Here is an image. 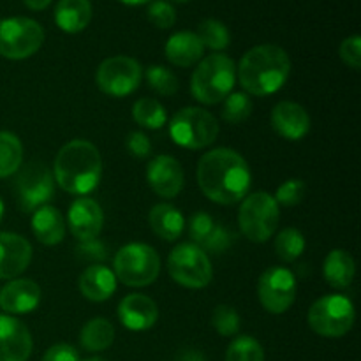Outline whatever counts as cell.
Instances as JSON below:
<instances>
[{"mask_svg":"<svg viewBox=\"0 0 361 361\" xmlns=\"http://www.w3.org/2000/svg\"><path fill=\"white\" fill-rule=\"evenodd\" d=\"M250 168L245 159L231 148H215L197 164V183L210 201L235 204L250 189Z\"/></svg>","mask_w":361,"mask_h":361,"instance_id":"cell-1","label":"cell"},{"mask_svg":"<svg viewBox=\"0 0 361 361\" xmlns=\"http://www.w3.org/2000/svg\"><path fill=\"white\" fill-rule=\"evenodd\" d=\"M291 74L289 55L275 44H259L243 55L236 69L240 85L247 95H271L281 90Z\"/></svg>","mask_w":361,"mask_h":361,"instance_id":"cell-2","label":"cell"},{"mask_svg":"<svg viewBox=\"0 0 361 361\" xmlns=\"http://www.w3.org/2000/svg\"><path fill=\"white\" fill-rule=\"evenodd\" d=\"M55 182L66 192L83 196L99 185L102 159L97 147L87 140H73L60 148L53 164Z\"/></svg>","mask_w":361,"mask_h":361,"instance_id":"cell-3","label":"cell"},{"mask_svg":"<svg viewBox=\"0 0 361 361\" xmlns=\"http://www.w3.org/2000/svg\"><path fill=\"white\" fill-rule=\"evenodd\" d=\"M236 66L228 55L214 53L201 59L190 78V92L203 104H219L233 92Z\"/></svg>","mask_w":361,"mask_h":361,"instance_id":"cell-4","label":"cell"},{"mask_svg":"<svg viewBox=\"0 0 361 361\" xmlns=\"http://www.w3.org/2000/svg\"><path fill=\"white\" fill-rule=\"evenodd\" d=\"M115 277L130 288H145L157 281L161 257L147 243H127L115 256Z\"/></svg>","mask_w":361,"mask_h":361,"instance_id":"cell-5","label":"cell"},{"mask_svg":"<svg viewBox=\"0 0 361 361\" xmlns=\"http://www.w3.org/2000/svg\"><path fill=\"white\" fill-rule=\"evenodd\" d=\"M169 136L178 147L201 150L219 136V122L203 108H183L169 122Z\"/></svg>","mask_w":361,"mask_h":361,"instance_id":"cell-6","label":"cell"},{"mask_svg":"<svg viewBox=\"0 0 361 361\" xmlns=\"http://www.w3.org/2000/svg\"><path fill=\"white\" fill-rule=\"evenodd\" d=\"M279 219H281V212L271 194L254 192L243 197L238 212V224L250 242L263 243L271 238L277 231Z\"/></svg>","mask_w":361,"mask_h":361,"instance_id":"cell-7","label":"cell"},{"mask_svg":"<svg viewBox=\"0 0 361 361\" xmlns=\"http://www.w3.org/2000/svg\"><path fill=\"white\" fill-rule=\"evenodd\" d=\"M309 324L321 337H344L355 324L353 302L342 295H326L316 300L309 309Z\"/></svg>","mask_w":361,"mask_h":361,"instance_id":"cell-8","label":"cell"},{"mask_svg":"<svg viewBox=\"0 0 361 361\" xmlns=\"http://www.w3.org/2000/svg\"><path fill=\"white\" fill-rule=\"evenodd\" d=\"M168 270L176 284L189 289H201L214 277L207 252L196 243H180L169 252Z\"/></svg>","mask_w":361,"mask_h":361,"instance_id":"cell-9","label":"cell"},{"mask_svg":"<svg viewBox=\"0 0 361 361\" xmlns=\"http://www.w3.org/2000/svg\"><path fill=\"white\" fill-rule=\"evenodd\" d=\"M44 30L32 18L14 16L0 21V55L9 60H23L39 51Z\"/></svg>","mask_w":361,"mask_h":361,"instance_id":"cell-10","label":"cell"},{"mask_svg":"<svg viewBox=\"0 0 361 361\" xmlns=\"http://www.w3.org/2000/svg\"><path fill=\"white\" fill-rule=\"evenodd\" d=\"M143 71L140 62L133 56H109L99 66L95 80L99 88L109 97H126L130 95L141 83Z\"/></svg>","mask_w":361,"mask_h":361,"instance_id":"cell-11","label":"cell"},{"mask_svg":"<svg viewBox=\"0 0 361 361\" xmlns=\"http://www.w3.org/2000/svg\"><path fill=\"white\" fill-rule=\"evenodd\" d=\"M257 296L263 309H267L270 314L288 312L296 298L295 275L288 268H268L257 282Z\"/></svg>","mask_w":361,"mask_h":361,"instance_id":"cell-12","label":"cell"},{"mask_svg":"<svg viewBox=\"0 0 361 361\" xmlns=\"http://www.w3.org/2000/svg\"><path fill=\"white\" fill-rule=\"evenodd\" d=\"M55 194V178L42 162H30L16 178L18 203L23 212L44 207Z\"/></svg>","mask_w":361,"mask_h":361,"instance_id":"cell-13","label":"cell"},{"mask_svg":"<svg viewBox=\"0 0 361 361\" xmlns=\"http://www.w3.org/2000/svg\"><path fill=\"white\" fill-rule=\"evenodd\" d=\"M148 185L152 187L157 196L173 200L178 196L183 189V176L182 164L171 155H157L150 161L147 169Z\"/></svg>","mask_w":361,"mask_h":361,"instance_id":"cell-14","label":"cell"},{"mask_svg":"<svg viewBox=\"0 0 361 361\" xmlns=\"http://www.w3.org/2000/svg\"><path fill=\"white\" fill-rule=\"evenodd\" d=\"M67 224L74 238L80 242L95 240L101 235L102 226H104V214H102L101 204L92 197H78L69 208Z\"/></svg>","mask_w":361,"mask_h":361,"instance_id":"cell-15","label":"cell"},{"mask_svg":"<svg viewBox=\"0 0 361 361\" xmlns=\"http://www.w3.org/2000/svg\"><path fill=\"white\" fill-rule=\"evenodd\" d=\"M32 355V335L20 319L0 316V361H27Z\"/></svg>","mask_w":361,"mask_h":361,"instance_id":"cell-16","label":"cell"},{"mask_svg":"<svg viewBox=\"0 0 361 361\" xmlns=\"http://www.w3.org/2000/svg\"><path fill=\"white\" fill-rule=\"evenodd\" d=\"M32 261V245L16 233L0 231V279H14L23 274Z\"/></svg>","mask_w":361,"mask_h":361,"instance_id":"cell-17","label":"cell"},{"mask_svg":"<svg viewBox=\"0 0 361 361\" xmlns=\"http://www.w3.org/2000/svg\"><path fill=\"white\" fill-rule=\"evenodd\" d=\"M271 127L281 137L298 141L310 130V116L298 102L282 101L271 111Z\"/></svg>","mask_w":361,"mask_h":361,"instance_id":"cell-18","label":"cell"},{"mask_svg":"<svg viewBox=\"0 0 361 361\" xmlns=\"http://www.w3.org/2000/svg\"><path fill=\"white\" fill-rule=\"evenodd\" d=\"M118 319L130 331L150 330L159 319L157 303L140 293L127 295L118 305Z\"/></svg>","mask_w":361,"mask_h":361,"instance_id":"cell-19","label":"cell"},{"mask_svg":"<svg viewBox=\"0 0 361 361\" xmlns=\"http://www.w3.org/2000/svg\"><path fill=\"white\" fill-rule=\"evenodd\" d=\"M41 302V288L30 279H16L0 289V309L9 314H28Z\"/></svg>","mask_w":361,"mask_h":361,"instance_id":"cell-20","label":"cell"},{"mask_svg":"<svg viewBox=\"0 0 361 361\" xmlns=\"http://www.w3.org/2000/svg\"><path fill=\"white\" fill-rule=\"evenodd\" d=\"M80 291L90 302H106L116 291V277L104 264H92L81 274Z\"/></svg>","mask_w":361,"mask_h":361,"instance_id":"cell-21","label":"cell"},{"mask_svg":"<svg viewBox=\"0 0 361 361\" xmlns=\"http://www.w3.org/2000/svg\"><path fill=\"white\" fill-rule=\"evenodd\" d=\"M166 59L178 67H190L203 59L204 46L194 32L182 30L173 34L166 42Z\"/></svg>","mask_w":361,"mask_h":361,"instance_id":"cell-22","label":"cell"},{"mask_svg":"<svg viewBox=\"0 0 361 361\" xmlns=\"http://www.w3.org/2000/svg\"><path fill=\"white\" fill-rule=\"evenodd\" d=\"M32 231H34L35 238L44 245H56L66 236L63 215L49 204L37 208L32 215Z\"/></svg>","mask_w":361,"mask_h":361,"instance_id":"cell-23","label":"cell"},{"mask_svg":"<svg viewBox=\"0 0 361 361\" xmlns=\"http://www.w3.org/2000/svg\"><path fill=\"white\" fill-rule=\"evenodd\" d=\"M92 21L90 0H59L55 7V23L67 34L85 30Z\"/></svg>","mask_w":361,"mask_h":361,"instance_id":"cell-24","label":"cell"},{"mask_svg":"<svg viewBox=\"0 0 361 361\" xmlns=\"http://www.w3.org/2000/svg\"><path fill=\"white\" fill-rule=\"evenodd\" d=\"M148 222H150L152 231L166 242H175L185 228V219L180 214L178 208L168 203L155 204L148 215Z\"/></svg>","mask_w":361,"mask_h":361,"instance_id":"cell-25","label":"cell"},{"mask_svg":"<svg viewBox=\"0 0 361 361\" xmlns=\"http://www.w3.org/2000/svg\"><path fill=\"white\" fill-rule=\"evenodd\" d=\"M323 274L328 286H331L334 289H345L355 279V259L348 250L334 249L324 259Z\"/></svg>","mask_w":361,"mask_h":361,"instance_id":"cell-26","label":"cell"},{"mask_svg":"<svg viewBox=\"0 0 361 361\" xmlns=\"http://www.w3.org/2000/svg\"><path fill=\"white\" fill-rule=\"evenodd\" d=\"M115 341V328L104 317H94L88 321L80 334L81 348L90 353H101Z\"/></svg>","mask_w":361,"mask_h":361,"instance_id":"cell-27","label":"cell"},{"mask_svg":"<svg viewBox=\"0 0 361 361\" xmlns=\"http://www.w3.org/2000/svg\"><path fill=\"white\" fill-rule=\"evenodd\" d=\"M23 162V145L20 137L7 130H0V178L14 175Z\"/></svg>","mask_w":361,"mask_h":361,"instance_id":"cell-28","label":"cell"},{"mask_svg":"<svg viewBox=\"0 0 361 361\" xmlns=\"http://www.w3.org/2000/svg\"><path fill=\"white\" fill-rule=\"evenodd\" d=\"M133 118L137 126L145 127V129H161L166 123V108L152 97H143L140 101L134 102L133 106Z\"/></svg>","mask_w":361,"mask_h":361,"instance_id":"cell-29","label":"cell"},{"mask_svg":"<svg viewBox=\"0 0 361 361\" xmlns=\"http://www.w3.org/2000/svg\"><path fill=\"white\" fill-rule=\"evenodd\" d=\"M305 250V236L295 228H286L275 238V252L284 263H293Z\"/></svg>","mask_w":361,"mask_h":361,"instance_id":"cell-30","label":"cell"},{"mask_svg":"<svg viewBox=\"0 0 361 361\" xmlns=\"http://www.w3.org/2000/svg\"><path fill=\"white\" fill-rule=\"evenodd\" d=\"M196 35L200 37L201 44L207 46V48L210 49H215V51L226 49L229 46V41H231L228 27H226L222 21L214 20V18L201 21L200 27H197Z\"/></svg>","mask_w":361,"mask_h":361,"instance_id":"cell-31","label":"cell"},{"mask_svg":"<svg viewBox=\"0 0 361 361\" xmlns=\"http://www.w3.org/2000/svg\"><path fill=\"white\" fill-rule=\"evenodd\" d=\"M226 361H264L263 345L249 335H240L229 344Z\"/></svg>","mask_w":361,"mask_h":361,"instance_id":"cell-32","label":"cell"},{"mask_svg":"<svg viewBox=\"0 0 361 361\" xmlns=\"http://www.w3.org/2000/svg\"><path fill=\"white\" fill-rule=\"evenodd\" d=\"M252 113V101L245 92H231L224 99L222 106V118L229 123H242Z\"/></svg>","mask_w":361,"mask_h":361,"instance_id":"cell-33","label":"cell"},{"mask_svg":"<svg viewBox=\"0 0 361 361\" xmlns=\"http://www.w3.org/2000/svg\"><path fill=\"white\" fill-rule=\"evenodd\" d=\"M148 81V87L159 95H166V97H171L178 90V78L171 73L169 69L162 66H150L145 73Z\"/></svg>","mask_w":361,"mask_h":361,"instance_id":"cell-34","label":"cell"},{"mask_svg":"<svg viewBox=\"0 0 361 361\" xmlns=\"http://www.w3.org/2000/svg\"><path fill=\"white\" fill-rule=\"evenodd\" d=\"M212 324L222 337H233L240 330V316L233 307L219 305L212 314Z\"/></svg>","mask_w":361,"mask_h":361,"instance_id":"cell-35","label":"cell"},{"mask_svg":"<svg viewBox=\"0 0 361 361\" xmlns=\"http://www.w3.org/2000/svg\"><path fill=\"white\" fill-rule=\"evenodd\" d=\"M303 197H305V182L298 178H291L286 180L279 187L274 200L277 201V204H282V207H295V204L302 203Z\"/></svg>","mask_w":361,"mask_h":361,"instance_id":"cell-36","label":"cell"},{"mask_svg":"<svg viewBox=\"0 0 361 361\" xmlns=\"http://www.w3.org/2000/svg\"><path fill=\"white\" fill-rule=\"evenodd\" d=\"M148 20L157 28H171L176 21V11L166 0H154L148 6Z\"/></svg>","mask_w":361,"mask_h":361,"instance_id":"cell-37","label":"cell"},{"mask_svg":"<svg viewBox=\"0 0 361 361\" xmlns=\"http://www.w3.org/2000/svg\"><path fill=\"white\" fill-rule=\"evenodd\" d=\"M215 228V222L214 219L210 217L208 214L204 212H197L190 217L189 222V233H190V238H192V243L196 245H203L207 242V238L210 236V233L214 231Z\"/></svg>","mask_w":361,"mask_h":361,"instance_id":"cell-38","label":"cell"},{"mask_svg":"<svg viewBox=\"0 0 361 361\" xmlns=\"http://www.w3.org/2000/svg\"><path fill=\"white\" fill-rule=\"evenodd\" d=\"M341 59L345 66L358 71L361 67V37L360 35H351L344 39L341 44Z\"/></svg>","mask_w":361,"mask_h":361,"instance_id":"cell-39","label":"cell"},{"mask_svg":"<svg viewBox=\"0 0 361 361\" xmlns=\"http://www.w3.org/2000/svg\"><path fill=\"white\" fill-rule=\"evenodd\" d=\"M231 240H233V236L229 235L228 229L215 226L214 231H212L210 236L207 238V242L201 245V249H203V250L207 249V250H210V252H214V254L224 252V250H228L229 245H231Z\"/></svg>","mask_w":361,"mask_h":361,"instance_id":"cell-40","label":"cell"},{"mask_svg":"<svg viewBox=\"0 0 361 361\" xmlns=\"http://www.w3.org/2000/svg\"><path fill=\"white\" fill-rule=\"evenodd\" d=\"M126 145H127V150H129V154L136 159L148 157L152 152L150 140H148L147 134L140 133V130H134V133H130L129 136H127Z\"/></svg>","mask_w":361,"mask_h":361,"instance_id":"cell-41","label":"cell"},{"mask_svg":"<svg viewBox=\"0 0 361 361\" xmlns=\"http://www.w3.org/2000/svg\"><path fill=\"white\" fill-rule=\"evenodd\" d=\"M42 361H81L76 349L69 344H56L46 351Z\"/></svg>","mask_w":361,"mask_h":361,"instance_id":"cell-42","label":"cell"},{"mask_svg":"<svg viewBox=\"0 0 361 361\" xmlns=\"http://www.w3.org/2000/svg\"><path fill=\"white\" fill-rule=\"evenodd\" d=\"M25 6L32 11H42L51 4V0H23Z\"/></svg>","mask_w":361,"mask_h":361,"instance_id":"cell-43","label":"cell"},{"mask_svg":"<svg viewBox=\"0 0 361 361\" xmlns=\"http://www.w3.org/2000/svg\"><path fill=\"white\" fill-rule=\"evenodd\" d=\"M182 361H204V358L197 351H189L187 355H183Z\"/></svg>","mask_w":361,"mask_h":361,"instance_id":"cell-44","label":"cell"},{"mask_svg":"<svg viewBox=\"0 0 361 361\" xmlns=\"http://www.w3.org/2000/svg\"><path fill=\"white\" fill-rule=\"evenodd\" d=\"M118 2L126 4V6H143V4H148L150 0H118Z\"/></svg>","mask_w":361,"mask_h":361,"instance_id":"cell-45","label":"cell"},{"mask_svg":"<svg viewBox=\"0 0 361 361\" xmlns=\"http://www.w3.org/2000/svg\"><path fill=\"white\" fill-rule=\"evenodd\" d=\"M83 361H108V360L101 358V356H94V358H87V360H83Z\"/></svg>","mask_w":361,"mask_h":361,"instance_id":"cell-46","label":"cell"},{"mask_svg":"<svg viewBox=\"0 0 361 361\" xmlns=\"http://www.w3.org/2000/svg\"><path fill=\"white\" fill-rule=\"evenodd\" d=\"M2 217H4V201L0 200V221H2Z\"/></svg>","mask_w":361,"mask_h":361,"instance_id":"cell-47","label":"cell"},{"mask_svg":"<svg viewBox=\"0 0 361 361\" xmlns=\"http://www.w3.org/2000/svg\"><path fill=\"white\" fill-rule=\"evenodd\" d=\"M173 2H187V0H173Z\"/></svg>","mask_w":361,"mask_h":361,"instance_id":"cell-48","label":"cell"}]
</instances>
